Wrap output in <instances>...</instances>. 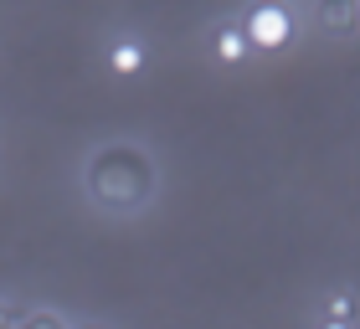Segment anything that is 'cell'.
I'll return each mask as SVG.
<instances>
[{
	"label": "cell",
	"mask_w": 360,
	"mask_h": 329,
	"mask_svg": "<svg viewBox=\"0 0 360 329\" xmlns=\"http://www.w3.org/2000/svg\"><path fill=\"white\" fill-rule=\"evenodd\" d=\"M324 319H335V324H360V293L355 288H330L324 293Z\"/></svg>",
	"instance_id": "cell-5"
},
{
	"label": "cell",
	"mask_w": 360,
	"mask_h": 329,
	"mask_svg": "<svg viewBox=\"0 0 360 329\" xmlns=\"http://www.w3.org/2000/svg\"><path fill=\"white\" fill-rule=\"evenodd\" d=\"M83 329H108V324H83Z\"/></svg>",
	"instance_id": "cell-10"
},
{
	"label": "cell",
	"mask_w": 360,
	"mask_h": 329,
	"mask_svg": "<svg viewBox=\"0 0 360 329\" xmlns=\"http://www.w3.org/2000/svg\"><path fill=\"white\" fill-rule=\"evenodd\" d=\"M314 21H319L324 31H355V26H360V6H319Z\"/></svg>",
	"instance_id": "cell-6"
},
{
	"label": "cell",
	"mask_w": 360,
	"mask_h": 329,
	"mask_svg": "<svg viewBox=\"0 0 360 329\" xmlns=\"http://www.w3.org/2000/svg\"><path fill=\"white\" fill-rule=\"evenodd\" d=\"M15 329H68V319H62L57 309H31V314L15 319Z\"/></svg>",
	"instance_id": "cell-7"
},
{
	"label": "cell",
	"mask_w": 360,
	"mask_h": 329,
	"mask_svg": "<svg viewBox=\"0 0 360 329\" xmlns=\"http://www.w3.org/2000/svg\"><path fill=\"white\" fill-rule=\"evenodd\" d=\"M83 186L103 211H139L155 195V164L139 144H103L88 164Z\"/></svg>",
	"instance_id": "cell-1"
},
{
	"label": "cell",
	"mask_w": 360,
	"mask_h": 329,
	"mask_svg": "<svg viewBox=\"0 0 360 329\" xmlns=\"http://www.w3.org/2000/svg\"><path fill=\"white\" fill-rule=\"evenodd\" d=\"M206 46H211V57H217L221 67H242V62L252 57V46H248V37H242L237 21H217L206 31Z\"/></svg>",
	"instance_id": "cell-4"
},
{
	"label": "cell",
	"mask_w": 360,
	"mask_h": 329,
	"mask_svg": "<svg viewBox=\"0 0 360 329\" xmlns=\"http://www.w3.org/2000/svg\"><path fill=\"white\" fill-rule=\"evenodd\" d=\"M0 329H15V309L6 299H0Z\"/></svg>",
	"instance_id": "cell-8"
},
{
	"label": "cell",
	"mask_w": 360,
	"mask_h": 329,
	"mask_svg": "<svg viewBox=\"0 0 360 329\" xmlns=\"http://www.w3.org/2000/svg\"><path fill=\"white\" fill-rule=\"evenodd\" d=\"M103 67L113 77H124V82L144 77V67H150V41H144L139 31H113L103 41Z\"/></svg>",
	"instance_id": "cell-3"
},
{
	"label": "cell",
	"mask_w": 360,
	"mask_h": 329,
	"mask_svg": "<svg viewBox=\"0 0 360 329\" xmlns=\"http://www.w3.org/2000/svg\"><path fill=\"white\" fill-rule=\"evenodd\" d=\"M242 37H248L252 52H283V46L299 37V15H293L288 6H273V0H263V6H248L237 15Z\"/></svg>",
	"instance_id": "cell-2"
},
{
	"label": "cell",
	"mask_w": 360,
	"mask_h": 329,
	"mask_svg": "<svg viewBox=\"0 0 360 329\" xmlns=\"http://www.w3.org/2000/svg\"><path fill=\"white\" fill-rule=\"evenodd\" d=\"M319 329H355V324H335V319H319Z\"/></svg>",
	"instance_id": "cell-9"
}]
</instances>
